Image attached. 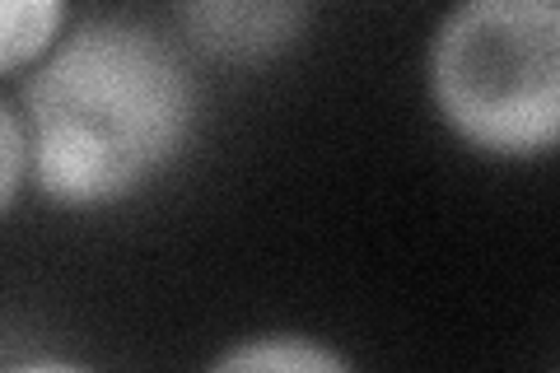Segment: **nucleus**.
I'll return each instance as SVG.
<instances>
[{
	"instance_id": "nucleus-1",
	"label": "nucleus",
	"mask_w": 560,
	"mask_h": 373,
	"mask_svg": "<svg viewBox=\"0 0 560 373\" xmlns=\"http://www.w3.org/2000/svg\"><path fill=\"white\" fill-rule=\"evenodd\" d=\"M10 103L33 140V187L66 210L131 201L178 164L201 117L183 47L131 14L80 20Z\"/></svg>"
},
{
	"instance_id": "nucleus-2",
	"label": "nucleus",
	"mask_w": 560,
	"mask_h": 373,
	"mask_svg": "<svg viewBox=\"0 0 560 373\" xmlns=\"http://www.w3.org/2000/svg\"><path fill=\"white\" fill-rule=\"evenodd\" d=\"M444 127L490 159L560 150V0H467L425 51Z\"/></svg>"
},
{
	"instance_id": "nucleus-3",
	"label": "nucleus",
	"mask_w": 560,
	"mask_h": 373,
	"mask_svg": "<svg viewBox=\"0 0 560 373\" xmlns=\"http://www.w3.org/2000/svg\"><path fill=\"white\" fill-rule=\"evenodd\" d=\"M191 43L224 61H267L304 38L308 5L294 0H201V5L173 10Z\"/></svg>"
},
{
	"instance_id": "nucleus-4",
	"label": "nucleus",
	"mask_w": 560,
	"mask_h": 373,
	"mask_svg": "<svg viewBox=\"0 0 560 373\" xmlns=\"http://www.w3.org/2000/svg\"><path fill=\"white\" fill-rule=\"evenodd\" d=\"M206 373H355V364L337 346L313 341V336L267 331L215 354Z\"/></svg>"
},
{
	"instance_id": "nucleus-5",
	"label": "nucleus",
	"mask_w": 560,
	"mask_h": 373,
	"mask_svg": "<svg viewBox=\"0 0 560 373\" xmlns=\"http://www.w3.org/2000/svg\"><path fill=\"white\" fill-rule=\"evenodd\" d=\"M70 10L61 0H10L5 24H0V70L20 75L24 66L47 61L66 38Z\"/></svg>"
},
{
	"instance_id": "nucleus-6",
	"label": "nucleus",
	"mask_w": 560,
	"mask_h": 373,
	"mask_svg": "<svg viewBox=\"0 0 560 373\" xmlns=\"http://www.w3.org/2000/svg\"><path fill=\"white\" fill-rule=\"evenodd\" d=\"M24 177H33V140L20 108L5 98L0 103V206L14 210L24 191Z\"/></svg>"
},
{
	"instance_id": "nucleus-7",
	"label": "nucleus",
	"mask_w": 560,
	"mask_h": 373,
	"mask_svg": "<svg viewBox=\"0 0 560 373\" xmlns=\"http://www.w3.org/2000/svg\"><path fill=\"white\" fill-rule=\"evenodd\" d=\"M5 373H94L75 360H57V354H47V360H28V364H10Z\"/></svg>"
}]
</instances>
